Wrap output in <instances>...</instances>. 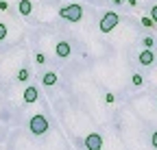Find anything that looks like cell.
I'll return each mask as SVG.
<instances>
[{
    "label": "cell",
    "mask_w": 157,
    "mask_h": 150,
    "mask_svg": "<svg viewBox=\"0 0 157 150\" xmlns=\"http://www.w3.org/2000/svg\"><path fill=\"white\" fill-rule=\"evenodd\" d=\"M59 15H61L63 20H68V22H78V20L83 17V7H81V5H76V2L66 5V7L59 9Z\"/></svg>",
    "instance_id": "obj_1"
},
{
    "label": "cell",
    "mask_w": 157,
    "mask_h": 150,
    "mask_svg": "<svg viewBox=\"0 0 157 150\" xmlns=\"http://www.w3.org/2000/svg\"><path fill=\"white\" fill-rule=\"evenodd\" d=\"M29 128H31L33 135H44V133H48V120L42 113H37L29 120Z\"/></svg>",
    "instance_id": "obj_2"
},
{
    "label": "cell",
    "mask_w": 157,
    "mask_h": 150,
    "mask_svg": "<svg viewBox=\"0 0 157 150\" xmlns=\"http://www.w3.org/2000/svg\"><path fill=\"white\" fill-rule=\"evenodd\" d=\"M118 22H120V17H118V13L116 11H107L103 17H101V33H111L116 26H118Z\"/></svg>",
    "instance_id": "obj_3"
},
{
    "label": "cell",
    "mask_w": 157,
    "mask_h": 150,
    "mask_svg": "<svg viewBox=\"0 0 157 150\" xmlns=\"http://www.w3.org/2000/svg\"><path fill=\"white\" fill-rule=\"evenodd\" d=\"M83 144H85L87 150H101L103 148V137L98 135V133H90V135H85Z\"/></svg>",
    "instance_id": "obj_4"
},
{
    "label": "cell",
    "mask_w": 157,
    "mask_h": 150,
    "mask_svg": "<svg viewBox=\"0 0 157 150\" xmlns=\"http://www.w3.org/2000/svg\"><path fill=\"white\" fill-rule=\"evenodd\" d=\"M37 98H39V91H37V87L29 85V87L24 89V93H22V100H24L26 104H33V102H37Z\"/></svg>",
    "instance_id": "obj_5"
},
{
    "label": "cell",
    "mask_w": 157,
    "mask_h": 150,
    "mask_svg": "<svg viewBox=\"0 0 157 150\" xmlns=\"http://www.w3.org/2000/svg\"><path fill=\"white\" fill-rule=\"evenodd\" d=\"M55 52H57V57L66 59V57H70V52H72V46H70L68 42H59V44L55 46Z\"/></svg>",
    "instance_id": "obj_6"
},
{
    "label": "cell",
    "mask_w": 157,
    "mask_h": 150,
    "mask_svg": "<svg viewBox=\"0 0 157 150\" xmlns=\"http://www.w3.org/2000/svg\"><path fill=\"white\" fill-rule=\"evenodd\" d=\"M137 61H140L142 65H151V63L155 61V54H153V50H146V48H144V50L140 52V57H137Z\"/></svg>",
    "instance_id": "obj_7"
},
{
    "label": "cell",
    "mask_w": 157,
    "mask_h": 150,
    "mask_svg": "<svg viewBox=\"0 0 157 150\" xmlns=\"http://www.w3.org/2000/svg\"><path fill=\"white\" fill-rule=\"evenodd\" d=\"M17 11H20V15H31V11H33V2L31 0H20L17 2Z\"/></svg>",
    "instance_id": "obj_8"
},
{
    "label": "cell",
    "mask_w": 157,
    "mask_h": 150,
    "mask_svg": "<svg viewBox=\"0 0 157 150\" xmlns=\"http://www.w3.org/2000/svg\"><path fill=\"white\" fill-rule=\"evenodd\" d=\"M57 81H59V76L55 72H46L44 76H42V83L46 85V87H52V85H57Z\"/></svg>",
    "instance_id": "obj_9"
},
{
    "label": "cell",
    "mask_w": 157,
    "mask_h": 150,
    "mask_svg": "<svg viewBox=\"0 0 157 150\" xmlns=\"http://www.w3.org/2000/svg\"><path fill=\"white\" fill-rule=\"evenodd\" d=\"M29 76H31L29 68H22V70L17 72V81H20V83H26V81H29Z\"/></svg>",
    "instance_id": "obj_10"
},
{
    "label": "cell",
    "mask_w": 157,
    "mask_h": 150,
    "mask_svg": "<svg viewBox=\"0 0 157 150\" xmlns=\"http://www.w3.org/2000/svg\"><path fill=\"white\" fill-rule=\"evenodd\" d=\"M131 81H133V85H135V87H142V83H144L140 74H133V76H131Z\"/></svg>",
    "instance_id": "obj_11"
},
{
    "label": "cell",
    "mask_w": 157,
    "mask_h": 150,
    "mask_svg": "<svg viewBox=\"0 0 157 150\" xmlns=\"http://www.w3.org/2000/svg\"><path fill=\"white\" fill-rule=\"evenodd\" d=\"M7 33H9V31H7V24H2V22H0V42H2L5 37H7Z\"/></svg>",
    "instance_id": "obj_12"
},
{
    "label": "cell",
    "mask_w": 157,
    "mask_h": 150,
    "mask_svg": "<svg viewBox=\"0 0 157 150\" xmlns=\"http://www.w3.org/2000/svg\"><path fill=\"white\" fill-rule=\"evenodd\" d=\"M153 44H155V39H153L151 35H148V37H144V46H146V50H151V48H153Z\"/></svg>",
    "instance_id": "obj_13"
},
{
    "label": "cell",
    "mask_w": 157,
    "mask_h": 150,
    "mask_svg": "<svg viewBox=\"0 0 157 150\" xmlns=\"http://www.w3.org/2000/svg\"><path fill=\"white\" fill-rule=\"evenodd\" d=\"M105 100H107V104H111V102H116V96H113L111 91H107L105 93Z\"/></svg>",
    "instance_id": "obj_14"
},
{
    "label": "cell",
    "mask_w": 157,
    "mask_h": 150,
    "mask_svg": "<svg viewBox=\"0 0 157 150\" xmlns=\"http://www.w3.org/2000/svg\"><path fill=\"white\" fill-rule=\"evenodd\" d=\"M35 61H37L39 65H42V63H46V57H44L42 52H37V54H35Z\"/></svg>",
    "instance_id": "obj_15"
},
{
    "label": "cell",
    "mask_w": 157,
    "mask_h": 150,
    "mask_svg": "<svg viewBox=\"0 0 157 150\" xmlns=\"http://www.w3.org/2000/svg\"><path fill=\"white\" fill-rule=\"evenodd\" d=\"M153 24H155V22L151 20V17H146V15L142 17V26H153Z\"/></svg>",
    "instance_id": "obj_16"
},
{
    "label": "cell",
    "mask_w": 157,
    "mask_h": 150,
    "mask_svg": "<svg viewBox=\"0 0 157 150\" xmlns=\"http://www.w3.org/2000/svg\"><path fill=\"white\" fill-rule=\"evenodd\" d=\"M151 20H153V22L157 24V5H155V7L151 9Z\"/></svg>",
    "instance_id": "obj_17"
},
{
    "label": "cell",
    "mask_w": 157,
    "mask_h": 150,
    "mask_svg": "<svg viewBox=\"0 0 157 150\" xmlns=\"http://www.w3.org/2000/svg\"><path fill=\"white\" fill-rule=\"evenodd\" d=\"M9 5H7V0H0V11H7Z\"/></svg>",
    "instance_id": "obj_18"
},
{
    "label": "cell",
    "mask_w": 157,
    "mask_h": 150,
    "mask_svg": "<svg viewBox=\"0 0 157 150\" xmlns=\"http://www.w3.org/2000/svg\"><path fill=\"white\" fill-rule=\"evenodd\" d=\"M151 141H153V148H157V130L153 133V139H151Z\"/></svg>",
    "instance_id": "obj_19"
},
{
    "label": "cell",
    "mask_w": 157,
    "mask_h": 150,
    "mask_svg": "<svg viewBox=\"0 0 157 150\" xmlns=\"http://www.w3.org/2000/svg\"><path fill=\"white\" fill-rule=\"evenodd\" d=\"M127 2H129V5H133V7H135V5H137V0H127Z\"/></svg>",
    "instance_id": "obj_20"
},
{
    "label": "cell",
    "mask_w": 157,
    "mask_h": 150,
    "mask_svg": "<svg viewBox=\"0 0 157 150\" xmlns=\"http://www.w3.org/2000/svg\"><path fill=\"white\" fill-rule=\"evenodd\" d=\"M111 2H116V5H122V2H124V0H111Z\"/></svg>",
    "instance_id": "obj_21"
}]
</instances>
